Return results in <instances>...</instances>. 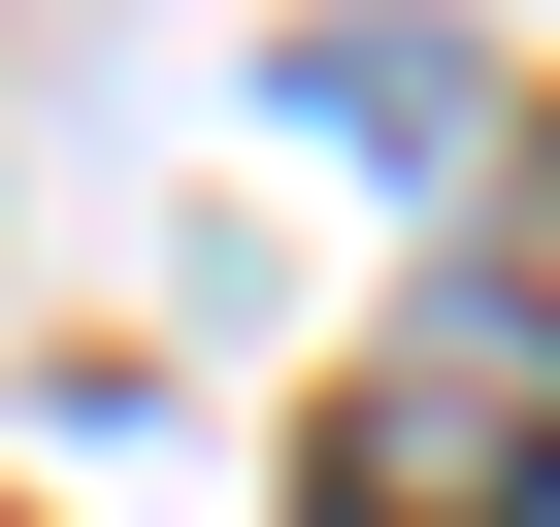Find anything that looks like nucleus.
Wrapping results in <instances>:
<instances>
[{
  "instance_id": "1",
  "label": "nucleus",
  "mask_w": 560,
  "mask_h": 527,
  "mask_svg": "<svg viewBox=\"0 0 560 527\" xmlns=\"http://www.w3.org/2000/svg\"><path fill=\"white\" fill-rule=\"evenodd\" d=\"M330 527H560V132L494 165L462 297L363 363V429H330Z\"/></svg>"
}]
</instances>
